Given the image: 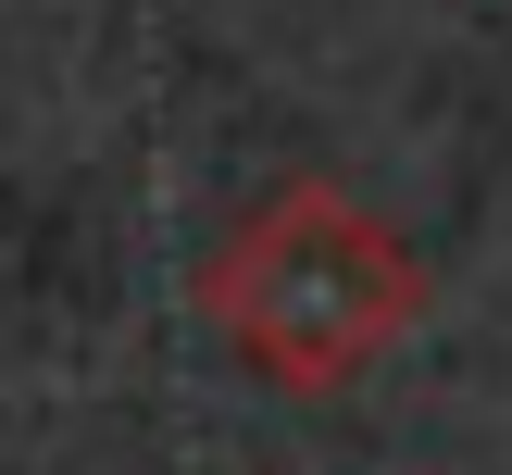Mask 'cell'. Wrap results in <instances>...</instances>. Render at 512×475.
<instances>
[{
  "label": "cell",
  "mask_w": 512,
  "mask_h": 475,
  "mask_svg": "<svg viewBox=\"0 0 512 475\" xmlns=\"http://www.w3.org/2000/svg\"><path fill=\"white\" fill-rule=\"evenodd\" d=\"M200 325L238 350L263 388L338 400L363 363H388L425 325V250L400 238L375 200H350L338 175H288L263 188L200 263Z\"/></svg>",
  "instance_id": "6da1fadb"
}]
</instances>
